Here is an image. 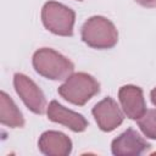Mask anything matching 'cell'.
<instances>
[{"label":"cell","mask_w":156,"mask_h":156,"mask_svg":"<svg viewBox=\"0 0 156 156\" xmlns=\"http://www.w3.org/2000/svg\"><path fill=\"white\" fill-rule=\"evenodd\" d=\"M78 1H80V0H78Z\"/></svg>","instance_id":"9a60e30c"},{"label":"cell","mask_w":156,"mask_h":156,"mask_svg":"<svg viewBox=\"0 0 156 156\" xmlns=\"http://www.w3.org/2000/svg\"><path fill=\"white\" fill-rule=\"evenodd\" d=\"M136 121L139 128L146 138L156 139V110H146V112Z\"/></svg>","instance_id":"7c38bea8"},{"label":"cell","mask_w":156,"mask_h":156,"mask_svg":"<svg viewBox=\"0 0 156 156\" xmlns=\"http://www.w3.org/2000/svg\"><path fill=\"white\" fill-rule=\"evenodd\" d=\"M91 113L102 132H112L121 126L124 119V112L110 96L99 101L93 107Z\"/></svg>","instance_id":"8992f818"},{"label":"cell","mask_w":156,"mask_h":156,"mask_svg":"<svg viewBox=\"0 0 156 156\" xmlns=\"http://www.w3.org/2000/svg\"><path fill=\"white\" fill-rule=\"evenodd\" d=\"M76 13L69 7L57 2L48 1L41 10V21L44 27L56 35L71 37L73 34V24Z\"/></svg>","instance_id":"277c9868"},{"label":"cell","mask_w":156,"mask_h":156,"mask_svg":"<svg viewBox=\"0 0 156 156\" xmlns=\"http://www.w3.org/2000/svg\"><path fill=\"white\" fill-rule=\"evenodd\" d=\"M48 118L55 123L63 124L73 132H84L88 127V121L80 115L72 110L66 108L56 100H52L46 108Z\"/></svg>","instance_id":"9c48e42d"},{"label":"cell","mask_w":156,"mask_h":156,"mask_svg":"<svg viewBox=\"0 0 156 156\" xmlns=\"http://www.w3.org/2000/svg\"><path fill=\"white\" fill-rule=\"evenodd\" d=\"M82 39L90 48L111 49L118 41V32L106 17L93 16L82 27Z\"/></svg>","instance_id":"3957f363"},{"label":"cell","mask_w":156,"mask_h":156,"mask_svg":"<svg viewBox=\"0 0 156 156\" xmlns=\"http://www.w3.org/2000/svg\"><path fill=\"white\" fill-rule=\"evenodd\" d=\"M39 150L48 156H67L72 151L71 139L56 130H48L41 134L38 141Z\"/></svg>","instance_id":"30bf717a"},{"label":"cell","mask_w":156,"mask_h":156,"mask_svg":"<svg viewBox=\"0 0 156 156\" xmlns=\"http://www.w3.org/2000/svg\"><path fill=\"white\" fill-rule=\"evenodd\" d=\"M150 144L133 128H128L111 144V151L116 156H135L150 149Z\"/></svg>","instance_id":"52a82bcc"},{"label":"cell","mask_w":156,"mask_h":156,"mask_svg":"<svg viewBox=\"0 0 156 156\" xmlns=\"http://www.w3.org/2000/svg\"><path fill=\"white\" fill-rule=\"evenodd\" d=\"M33 67L43 77L52 80L67 79L74 71V65L63 55L50 48H43L33 55Z\"/></svg>","instance_id":"6da1fadb"},{"label":"cell","mask_w":156,"mask_h":156,"mask_svg":"<svg viewBox=\"0 0 156 156\" xmlns=\"http://www.w3.org/2000/svg\"><path fill=\"white\" fill-rule=\"evenodd\" d=\"M0 122L10 128H21L24 126L21 111L5 91L0 93Z\"/></svg>","instance_id":"8fae6325"},{"label":"cell","mask_w":156,"mask_h":156,"mask_svg":"<svg viewBox=\"0 0 156 156\" xmlns=\"http://www.w3.org/2000/svg\"><path fill=\"white\" fill-rule=\"evenodd\" d=\"M150 98H151V102L156 106V88H154L150 93Z\"/></svg>","instance_id":"5bb4252c"},{"label":"cell","mask_w":156,"mask_h":156,"mask_svg":"<svg viewBox=\"0 0 156 156\" xmlns=\"http://www.w3.org/2000/svg\"><path fill=\"white\" fill-rule=\"evenodd\" d=\"M100 90L98 80L84 72L72 73L63 84L58 87V94L68 102L83 106Z\"/></svg>","instance_id":"7a4b0ae2"},{"label":"cell","mask_w":156,"mask_h":156,"mask_svg":"<svg viewBox=\"0 0 156 156\" xmlns=\"http://www.w3.org/2000/svg\"><path fill=\"white\" fill-rule=\"evenodd\" d=\"M139 5L144 7H156V0H135Z\"/></svg>","instance_id":"4fadbf2b"},{"label":"cell","mask_w":156,"mask_h":156,"mask_svg":"<svg viewBox=\"0 0 156 156\" xmlns=\"http://www.w3.org/2000/svg\"><path fill=\"white\" fill-rule=\"evenodd\" d=\"M118 99L124 115L130 119H139L146 112L143 90L136 85L128 84L119 88Z\"/></svg>","instance_id":"ba28073f"},{"label":"cell","mask_w":156,"mask_h":156,"mask_svg":"<svg viewBox=\"0 0 156 156\" xmlns=\"http://www.w3.org/2000/svg\"><path fill=\"white\" fill-rule=\"evenodd\" d=\"M13 85L16 93L32 112L37 115H43L45 112L48 108L46 99L40 88L30 78L22 73H16L13 76Z\"/></svg>","instance_id":"5b68a950"}]
</instances>
